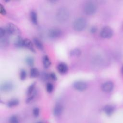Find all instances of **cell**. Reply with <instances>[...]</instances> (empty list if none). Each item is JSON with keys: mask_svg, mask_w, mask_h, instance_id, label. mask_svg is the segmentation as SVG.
Instances as JSON below:
<instances>
[{"mask_svg": "<svg viewBox=\"0 0 123 123\" xmlns=\"http://www.w3.org/2000/svg\"><path fill=\"white\" fill-rule=\"evenodd\" d=\"M97 10L96 3L93 1H87L83 6L84 13L87 15H92L95 13Z\"/></svg>", "mask_w": 123, "mask_h": 123, "instance_id": "3957f363", "label": "cell"}, {"mask_svg": "<svg viewBox=\"0 0 123 123\" xmlns=\"http://www.w3.org/2000/svg\"><path fill=\"white\" fill-rule=\"evenodd\" d=\"M14 88V85L11 81H6L1 84L0 89L1 92L8 93L12 91Z\"/></svg>", "mask_w": 123, "mask_h": 123, "instance_id": "5b68a950", "label": "cell"}, {"mask_svg": "<svg viewBox=\"0 0 123 123\" xmlns=\"http://www.w3.org/2000/svg\"><path fill=\"white\" fill-rule=\"evenodd\" d=\"M19 104V101L17 98H12L7 103V106L9 108H13L16 107Z\"/></svg>", "mask_w": 123, "mask_h": 123, "instance_id": "ffe728a7", "label": "cell"}, {"mask_svg": "<svg viewBox=\"0 0 123 123\" xmlns=\"http://www.w3.org/2000/svg\"><path fill=\"white\" fill-rule=\"evenodd\" d=\"M0 13L2 15H5L6 14V10L4 8V6L2 5L1 4H0Z\"/></svg>", "mask_w": 123, "mask_h": 123, "instance_id": "f1b7e54d", "label": "cell"}, {"mask_svg": "<svg viewBox=\"0 0 123 123\" xmlns=\"http://www.w3.org/2000/svg\"><path fill=\"white\" fill-rule=\"evenodd\" d=\"M42 63L43 66L45 68H48L51 65V61L47 55H45L42 58Z\"/></svg>", "mask_w": 123, "mask_h": 123, "instance_id": "e0dca14e", "label": "cell"}, {"mask_svg": "<svg viewBox=\"0 0 123 123\" xmlns=\"http://www.w3.org/2000/svg\"><path fill=\"white\" fill-rule=\"evenodd\" d=\"M27 73L24 69H22L20 72V78L21 80H24L26 78Z\"/></svg>", "mask_w": 123, "mask_h": 123, "instance_id": "484cf974", "label": "cell"}, {"mask_svg": "<svg viewBox=\"0 0 123 123\" xmlns=\"http://www.w3.org/2000/svg\"><path fill=\"white\" fill-rule=\"evenodd\" d=\"M9 122L11 123H18L19 122V119L17 115H13L10 117Z\"/></svg>", "mask_w": 123, "mask_h": 123, "instance_id": "d4e9b609", "label": "cell"}, {"mask_svg": "<svg viewBox=\"0 0 123 123\" xmlns=\"http://www.w3.org/2000/svg\"><path fill=\"white\" fill-rule=\"evenodd\" d=\"M73 86L74 89L79 91H83L86 89L87 87V84L86 82L83 81H76L73 84Z\"/></svg>", "mask_w": 123, "mask_h": 123, "instance_id": "52a82bcc", "label": "cell"}, {"mask_svg": "<svg viewBox=\"0 0 123 123\" xmlns=\"http://www.w3.org/2000/svg\"><path fill=\"white\" fill-rule=\"evenodd\" d=\"M114 88V84L112 82L108 81L103 83L101 86V90L106 93H110L112 91Z\"/></svg>", "mask_w": 123, "mask_h": 123, "instance_id": "9c48e42d", "label": "cell"}, {"mask_svg": "<svg viewBox=\"0 0 123 123\" xmlns=\"http://www.w3.org/2000/svg\"><path fill=\"white\" fill-rule=\"evenodd\" d=\"M104 112L108 116L112 115L115 111V107L114 105L111 104H108L105 105L103 109Z\"/></svg>", "mask_w": 123, "mask_h": 123, "instance_id": "8fae6325", "label": "cell"}, {"mask_svg": "<svg viewBox=\"0 0 123 123\" xmlns=\"http://www.w3.org/2000/svg\"><path fill=\"white\" fill-rule=\"evenodd\" d=\"M36 83L34 82L30 84V86H28L26 91V94L28 96L32 95V94H33L34 92L36 91Z\"/></svg>", "mask_w": 123, "mask_h": 123, "instance_id": "d6986e66", "label": "cell"}, {"mask_svg": "<svg viewBox=\"0 0 123 123\" xmlns=\"http://www.w3.org/2000/svg\"><path fill=\"white\" fill-rule=\"evenodd\" d=\"M49 78H50L51 80H52L53 81H56L57 80V77L56 74L53 73V72H51L49 74Z\"/></svg>", "mask_w": 123, "mask_h": 123, "instance_id": "f546056e", "label": "cell"}, {"mask_svg": "<svg viewBox=\"0 0 123 123\" xmlns=\"http://www.w3.org/2000/svg\"><path fill=\"white\" fill-rule=\"evenodd\" d=\"M57 71L61 74H66L68 71V67L66 63L61 62L58 63L57 66Z\"/></svg>", "mask_w": 123, "mask_h": 123, "instance_id": "7c38bea8", "label": "cell"}, {"mask_svg": "<svg viewBox=\"0 0 123 123\" xmlns=\"http://www.w3.org/2000/svg\"><path fill=\"white\" fill-rule=\"evenodd\" d=\"M87 25V21L83 17H79L76 18L73 22V27L74 30L80 32L84 30Z\"/></svg>", "mask_w": 123, "mask_h": 123, "instance_id": "7a4b0ae2", "label": "cell"}, {"mask_svg": "<svg viewBox=\"0 0 123 123\" xmlns=\"http://www.w3.org/2000/svg\"><path fill=\"white\" fill-rule=\"evenodd\" d=\"M62 31L58 28H52L50 29L48 32V36L49 37L55 39L58 38L62 36Z\"/></svg>", "mask_w": 123, "mask_h": 123, "instance_id": "ba28073f", "label": "cell"}, {"mask_svg": "<svg viewBox=\"0 0 123 123\" xmlns=\"http://www.w3.org/2000/svg\"><path fill=\"white\" fill-rule=\"evenodd\" d=\"M30 19L31 22L35 25H37L38 24V18H37V14L36 12L34 10H32L30 12L29 14Z\"/></svg>", "mask_w": 123, "mask_h": 123, "instance_id": "9a60e30c", "label": "cell"}, {"mask_svg": "<svg viewBox=\"0 0 123 123\" xmlns=\"http://www.w3.org/2000/svg\"><path fill=\"white\" fill-rule=\"evenodd\" d=\"M33 114L36 118L38 117L40 114V109L38 107H35L33 110Z\"/></svg>", "mask_w": 123, "mask_h": 123, "instance_id": "83f0119b", "label": "cell"}, {"mask_svg": "<svg viewBox=\"0 0 123 123\" xmlns=\"http://www.w3.org/2000/svg\"><path fill=\"white\" fill-rule=\"evenodd\" d=\"M6 29L9 35H16L19 36L21 34V31L18 27L12 23H8L6 26Z\"/></svg>", "mask_w": 123, "mask_h": 123, "instance_id": "277c9868", "label": "cell"}, {"mask_svg": "<svg viewBox=\"0 0 123 123\" xmlns=\"http://www.w3.org/2000/svg\"><path fill=\"white\" fill-rule=\"evenodd\" d=\"M33 42L34 45H35L36 47L39 49L40 50H43L44 49V46L42 42L40 39L37 38H34L33 39Z\"/></svg>", "mask_w": 123, "mask_h": 123, "instance_id": "ac0fdd59", "label": "cell"}, {"mask_svg": "<svg viewBox=\"0 0 123 123\" xmlns=\"http://www.w3.org/2000/svg\"><path fill=\"white\" fill-rule=\"evenodd\" d=\"M25 62L28 66L32 67L34 64V59L32 57L28 56L25 58Z\"/></svg>", "mask_w": 123, "mask_h": 123, "instance_id": "603a6c76", "label": "cell"}, {"mask_svg": "<svg viewBox=\"0 0 123 123\" xmlns=\"http://www.w3.org/2000/svg\"><path fill=\"white\" fill-rule=\"evenodd\" d=\"M8 35L0 37V46L1 48H5L9 45L10 41Z\"/></svg>", "mask_w": 123, "mask_h": 123, "instance_id": "5bb4252c", "label": "cell"}, {"mask_svg": "<svg viewBox=\"0 0 123 123\" xmlns=\"http://www.w3.org/2000/svg\"><path fill=\"white\" fill-rule=\"evenodd\" d=\"M23 40L20 36H17L14 41V46L18 48L23 47Z\"/></svg>", "mask_w": 123, "mask_h": 123, "instance_id": "44dd1931", "label": "cell"}, {"mask_svg": "<svg viewBox=\"0 0 123 123\" xmlns=\"http://www.w3.org/2000/svg\"><path fill=\"white\" fill-rule=\"evenodd\" d=\"M97 30H98V29H97V28L96 26H91V27H90L89 31H90V32L91 33H92V34H94V33H95L96 32H97Z\"/></svg>", "mask_w": 123, "mask_h": 123, "instance_id": "4dcf8cb0", "label": "cell"}, {"mask_svg": "<svg viewBox=\"0 0 123 123\" xmlns=\"http://www.w3.org/2000/svg\"><path fill=\"white\" fill-rule=\"evenodd\" d=\"M23 47L27 48L32 52H35L33 43L28 39H25L23 40Z\"/></svg>", "mask_w": 123, "mask_h": 123, "instance_id": "4fadbf2b", "label": "cell"}, {"mask_svg": "<svg viewBox=\"0 0 123 123\" xmlns=\"http://www.w3.org/2000/svg\"><path fill=\"white\" fill-rule=\"evenodd\" d=\"M30 77L31 78H37L40 75V73L38 69L36 67H32L31 68L29 72Z\"/></svg>", "mask_w": 123, "mask_h": 123, "instance_id": "2e32d148", "label": "cell"}, {"mask_svg": "<svg viewBox=\"0 0 123 123\" xmlns=\"http://www.w3.org/2000/svg\"><path fill=\"white\" fill-rule=\"evenodd\" d=\"M81 50L78 48H74L70 51V55L71 56L77 57L81 55Z\"/></svg>", "mask_w": 123, "mask_h": 123, "instance_id": "7402d4cb", "label": "cell"}, {"mask_svg": "<svg viewBox=\"0 0 123 123\" xmlns=\"http://www.w3.org/2000/svg\"><path fill=\"white\" fill-rule=\"evenodd\" d=\"M39 76H40V78L42 81H45L47 80L49 78V74H48L46 72H42L41 74H40Z\"/></svg>", "mask_w": 123, "mask_h": 123, "instance_id": "4316f807", "label": "cell"}, {"mask_svg": "<svg viewBox=\"0 0 123 123\" xmlns=\"http://www.w3.org/2000/svg\"><path fill=\"white\" fill-rule=\"evenodd\" d=\"M99 34L102 38L109 39L112 37L113 35V31L112 28L110 26H106L102 28Z\"/></svg>", "mask_w": 123, "mask_h": 123, "instance_id": "8992f818", "label": "cell"}, {"mask_svg": "<svg viewBox=\"0 0 123 123\" xmlns=\"http://www.w3.org/2000/svg\"><path fill=\"white\" fill-rule=\"evenodd\" d=\"M46 89L47 92L48 93H51L53 92L54 90V86L51 83L49 82L46 85Z\"/></svg>", "mask_w": 123, "mask_h": 123, "instance_id": "cb8c5ba5", "label": "cell"}, {"mask_svg": "<svg viewBox=\"0 0 123 123\" xmlns=\"http://www.w3.org/2000/svg\"><path fill=\"white\" fill-rule=\"evenodd\" d=\"M56 16L57 20L60 23H66L70 19V12L67 8L61 7L57 10Z\"/></svg>", "mask_w": 123, "mask_h": 123, "instance_id": "6da1fadb", "label": "cell"}, {"mask_svg": "<svg viewBox=\"0 0 123 123\" xmlns=\"http://www.w3.org/2000/svg\"><path fill=\"white\" fill-rule=\"evenodd\" d=\"M63 111V106L60 103H56L53 109V114L55 116L58 117L61 115Z\"/></svg>", "mask_w": 123, "mask_h": 123, "instance_id": "30bf717a", "label": "cell"}]
</instances>
